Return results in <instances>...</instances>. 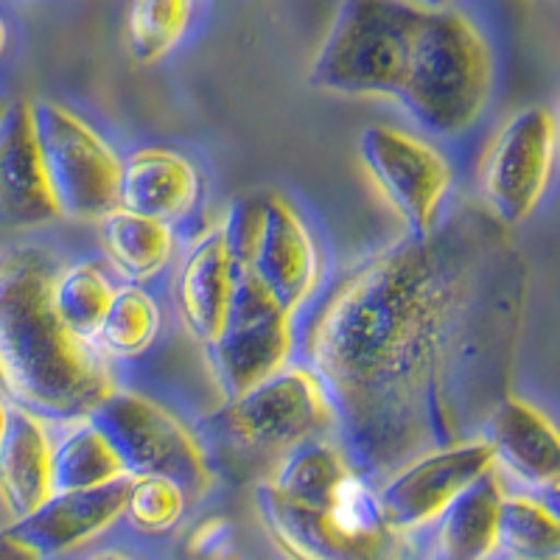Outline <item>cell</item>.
<instances>
[{
  "label": "cell",
  "instance_id": "1",
  "mask_svg": "<svg viewBox=\"0 0 560 560\" xmlns=\"http://www.w3.org/2000/svg\"><path fill=\"white\" fill-rule=\"evenodd\" d=\"M499 228L459 210L427 236L398 238L348 272L314 317L308 368L353 471L389 477L459 443L474 415L497 407L522 306Z\"/></svg>",
  "mask_w": 560,
  "mask_h": 560
},
{
  "label": "cell",
  "instance_id": "2",
  "mask_svg": "<svg viewBox=\"0 0 560 560\" xmlns=\"http://www.w3.org/2000/svg\"><path fill=\"white\" fill-rule=\"evenodd\" d=\"M39 247L0 253V387L43 420H84L115 389L107 357L59 319Z\"/></svg>",
  "mask_w": 560,
  "mask_h": 560
},
{
  "label": "cell",
  "instance_id": "3",
  "mask_svg": "<svg viewBox=\"0 0 560 560\" xmlns=\"http://www.w3.org/2000/svg\"><path fill=\"white\" fill-rule=\"evenodd\" d=\"M493 90V57L465 14L427 12L395 102L420 129L454 138L479 121Z\"/></svg>",
  "mask_w": 560,
  "mask_h": 560
},
{
  "label": "cell",
  "instance_id": "4",
  "mask_svg": "<svg viewBox=\"0 0 560 560\" xmlns=\"http://www.w3.org/2000/svg\"><path fill=\"white\" fill-rule=\"evenodd\" d=\"M427 12L407 0H342L308 84L337 96L398 98Z\"/></svg>",
  "mask_w": 560,
  "mask_h": 560
},
{
  "label": "cell",
  "instance_id": "5",
  "mask_svg": "<svg viewBox=\"0 0 560 560\" xmlns=\"http://www.w3.org/2000/svg\"><path fill=\"white\" fill-rule=\"evenodd\" d=\"M88 420L104 434L129 479L166 477L188 499L205 497L213 482L202 446L177 415L132 389H118Z\"/></svg>",
  "mask_w": 560,
  "mask_h": 560
},
{
  "label": "cell",
  "instance_id": "6",
  "mask_svg": "<svg viewBox=\"0 0 560 560\" xmlns=\"http://www.w3.org/2000/svg\"><path fill=\"white\" fill-rule=\"evenodd\" d=\"M32 118L59 217L102 222L118 208L124 160L82 115L62 104L37 98Z\"/></svg>",
  "mask_w": 560,
  "mask_h": 560
},
{
  "label": "cell",
  "instance_id": "7",
  "mask_svg": "<svg viewBox=\"0 0 560 560\" xmlns=\"http://www.w3.org/2000/svg\"><path fill=\"white\" fill-rule=\"evenodd\" d=\"M242 267L283 314L294 317L317 292L325 261L317 238L298 210L280 197H267L253 217L230 208Z\"/></svg>",
  "mask_w": 560,
  "mask_h": 560
},
{
  "label": "cell",
  "instance_id": "8",
  "mask_svg": "<svg viewBox=\"0 0 560 560\" xmlns=\"http://www.w3.org/2000/svg\"><path fill=\"white\" fill-rule=\"evenodd\" d=\"M294 348L292 317L280 312L253 275L238 267L236 294L224 331L205 345L210 376L224 404L272 378L287 368Z\"/></svg>",
  "mask_w": 560,
  "mask_h": 560
},
{
  "label": "cell",
  "instance_id": "9",
  "mask_svg": "<svg viewBox=\"0 0 560 560\" xmlns=\"http://www.w3.org/2000/svg\"><path fill=\"white\" fill-rule=\"evenodd\" d=\"M558 118L547 107L518 109L490 140L479 172V191L488 213L502 228L529 219L555 172Z\"/></svg>",
  "mask_w": 560,
  "mask_h": 560
},
{
  "label": "cell",
  "instance_id": "10",
  "mask_svg": "<svg viewBox=\"0 0 560 560\" xmlns=\"http://www.w3.org/2000/svg\"><path fill=\"white\" fill-rule=\"evenodd\" d=\"M222 420L242 446L255 452H292L334 429V407L317 373L303 364L283 368L238 395L228 404Z\"/></svg>",
  "mask_w": 560,
  "mask_h": 560
},
{
  "label": "cell",
  "instance_id": "11",
  "mask_svg": "<svg viewBox=\"0 0 560 560\" xmlns=\"http://www.w3.org/2000/svg\"><path fill=\"white\" fill-rule=\"evenodd\" d=\"M359 154L376 191L407 228V236L432 233L452 188L446 158L415 135L382 124L364 129Z\"/></svg>",
  "mask_w": 560,
  "mask_h": 560
},
{
  "label": "cell",
  "instance_id": "12",
  "mask_svg": "<svg viewBox=\"0 0 560 560\" xmlns=\"http://www.w3.org/2000/svg\"><path fill=\"white\" fill-rule=\"evenodd\" d=\"M493 452L488 440H459L454 446L418 454L389 474L378 488L384 522L395 535L427 527L443 516V510L477 482L482 474L493 471Z\"/></svg>",
  "mask_w": 560,
  "mask_h": 560
},
{
  "label": "cell",
  "instance_id": "13",
  "mask_svg": "<svg viewBox=\"0 0 560 560\" xmlns=\"http://www.w3.org/2000/svg\"><path fill=\"white\" fill-rule=\"evenodd\" d=\"M255 513L264 533L287 560H401L398 535L357 538L323 508L289 502L269 482L255 488Z\"/></svg>",
  "mask_w": 560,
  "mask_h": 560
},
{
  "label": "cell",
  "instance_id": "14",
  "mask_svg": "<svg viewBox=\"0 0 560 560\" xmlns=\"http://www.w3.org/2000/svg\"><path fill=\"white\" fill-rule=\"evenodd\" d=\"M238 244L233 217L210 228L185 255L177 275V308L185 328L202 345L217 342L224 331L238 283Z\"/></svg>",
  "mask_w": 560,
  "mask_h": 560
},
{
  "label": "cell",
  "instance_id": "15",
  "mask_svg": "<svg viewBox=\"0 0 560 560\" xmlns=\"http://www.w3.org/2000/svg\"><path fill=\"white\" fill-rule=\"evenodd\" d=\"M127 493L129 479H118L102 488L54 493L32 516L12 522L7 529L14 538L37 549L43 558L73 552L82 544L107 533L124 516Z\"/></svg>",
  "mask_w": 560,
  "mask_h": 560
},
{
  "label": "cell",
  "instance_id": "16",
  "mask_svg": "<svg viewBox=\"0 0 560 560\" xmlns=\"http://www.w3.org/2000/svg\"><path fill=\"white\" fill-rule=\"evenodd\" d=\"M54 219L59 208L37 147L32 102H18L0 121V222L37 228Z\"/></svg>",
  "mask_w": 560,
  "mask_h": 560
},
{
  "label": "cell",
  "instance_id": "17",
  "mask_svg": "<svg viewBox=\"0 0 560 560\" xmlns=\"http://www.w3.org/2000/svg\"><path fill=\"white\" fill-rule=\"evenodd\" d=\"M485 440L510 477L538 490L560 477V429L538 407L504 395L485 418Z\"/></svg>",
  "mask_w": 560,
  "mask_h": 560
},
{
  "label": "cell",
  "instance_id": "18",
  "mask_svg": "<svg viewBox=\"0 0 560 560\" xmlns=\"http://www.w3.org/2000/svg\"><path fill=\"white\" fill-rule=\"evenodd\" d=\"M51 457L54 443L45 432V420L12 407L7 434L0 440V504L12 522L32 516L54 497Z\"/></svg>",
  "mask_w": 560,
  "mask_h": 560
},
{
  "label": "cell",
  "instance_id": "19",
  "mask_svg": "<svg viewBox=\"0 0 560 560\" xmlns=\"http://www.w3.org/2000/svg\"><path fill=\"white\" fill-rule=\"evenodd\" d=\"M199 188L191 160L172 149H140L124 160L118 208L168 224L197 205Z\"/></svg>",
  "mask_w": 560,
  "mask_h": 560
},
{
  "label": "cell",
  "instance_id": "20",
  "mask_svg": "<svg viewBox=\"0 0 560 560\" xmlns=\"http://www.w3.org/2000/svg\"><path fill=\"white\" fill-rule=\"evenodd\" d=\"M504 485L488 471L459 493L438 518L434 560H488L499 549Z\"/></svg>",
  "mask_w": 560,
  "mask_h": 560
},
{
  "label": "cell",
  "instance_id": "21",
  "mask_svg": "<svg viewBox=\"0 0 560 560\" xmlns=\"http://www.w3.org/2000/svg\"><path fill=\"white\" fill-rule=\"evenodd\" d=\"M98 224H102V244L109 264L132 287L158 278L172 261L174 236L166 222L115 208Z\"/></svg>",
  "mask_w": 560,
  "mask_h": 560
},
{
  "label": "cell",
  "instance_id": "22",
  "mask_svg": "<svg viewBox=\"0 0 560 560\" xmlns=\"http://www.w3.org/2000/svg\"><path fill=\"white\" fill-rule=\"evenodd\" d=\"M348 471L350 463L342 446L314 438L287 452L269 485L289 502L325 510L331 502L334 488Z\"/></svg>",
  "mask_w": 560,
  "mask_h": 560
},
{
  "label": "cell",
  "instance_id": "23",
  "mask_svg": "<svg viewBox=\"0 0 560 560\" xmlns=\"http://www.w3.org/2000/svg\"><path fill=\"white\" fill-rule=\"evenodd\" d=\"M118 479H129L121 459L115 457L113 446L88 418L70 429L59 443H54V493L102 488V485L118 482Z\"/></svg>",
  "mask_w": 560,
  "mask_h": 560
},
{
  "label": "cell",
  "instance_id": "24",
  "mask_svg": "<svg viewBox=\"0 0 560 560\" xmlns=\"http://www.w3.org/2000/svg\"><path fill=\"white\" fill-rule=\"evenodd\" d=\"M160 323H163V314H160L158 300L140 287L127 283L124 289H115L113 303L98 325L93 345L107 359L140 357L158 339Z\"/></svg>",
  "mask_w": 560,
  "mask_h": 560
},
{
  "label": "cell",
  "instance_id": "25",
  "mask_svg": "<svg viewBox=\"0 0 560 560\" xmlns=\"http://www.w3.org/2000/svg\"><path fill=\"white\" fill-rule=\"evenodd\" d=\"M499 549L510 560H560V522L533 493H504Z\"/></svg>",
  "mask_w": 560,
  "mask_h": 560
},
{
  "label": "cell",
  "instance_id": "26",
  "mask_svg": "<svg viewBox=\"0 0 560 560\" xmlns=\"http://www.w3.org/2000/svg\"><path fill=\"white\" fill-rule=\"evenodd\" d=\"M113 294L115 289L109 287V280L104 278L96 264L90 261L73 264V267L57 272L51 289V300L59 319L77 337L90 339V342L96 337L98 325H102L104 314L113 303Z\"/></svg>",
  "mask_w": 560,
  "mask_h": 560
},
{
  "label": "cell",
  "instance_id": "27",
  "mask_svg": "<svg viewBox=\"0 0 560 560\" xmlns=\"http://www.w3.org/2000/svg\"><path fill=\"white\" fill-rule=\"evenodd\" d=\"M194 0H132L127 12V43L140 65L172 54L191 26Z\"/></svg>",
  "mask_w": 560,
  "mask_h": 560
},
{
  "label": "cell",
  "instance_id": "28",
  "mask_svg": "<svg viewBox=\"0 0 560 560\" xmlns=\"http://www.w3.org/2000/svg\"><path fill=\"white\" fill-rule=\"evenodd\" d=\"M188 497L177 482L166 477H138L129 479L127 510L124 516L129 518L135 529L149 535L168 533L177 527L179 518L185 516Z\"/></svg>",
  "mask_w": 560,
  "mask_h": 560
},
{
  "label": "cell",
  "instance_id": "29",
  "mask_svg": "<svg viewBox=\"0 0 560 560\" xmlns=\"http://www.w3.org/2000/svg\"><path fill=\"white\" fill-rule=\"evenodd\" d=\"M328 516L357 538H378L389 535L393 529L384 522V510L378 502V488H373V479L350 468L339 485L334 488L331 502H328Z\"/></svg>",
  "mask_w": 560,
  "mask_h": 560
},
{
  "label": "cell",
  "instance_id": "30",
  "mask_svg": "<svg viewBox=\"0 0 560 560\" xmlns=\"http://www.w3.org/2000/svg\"><path fill=\"white\" fill-rule=\"evenodd\" d=\"M0 560H43V555L14 538L9 529H0Z\"/></svg>",
  "mask_w": 560,
  "mask_h": 560
},
{
  "label": "cell",
  "instance_id": "31",
  "mask_svg": "<svg viewBox=\"0 0 560 560\" xmlns=\"http://www.w3.org/2000/svg\"><path fill=\"white\" fill-rule=\"evenodd\" d=\"M533 497L538 499V502H541L544 508H547L549 513L560 522V477L552 479L549 485H544V488L533 490Z\"/></svg>",
  "mask_w": 560,
  "mask_h": 560
},
{
  "label": "cell",
  "instance_id": "32",
  "mask_svg": "<svg viewBox=\"0 0 560 560\" xmlns=\"http://www.w3.org/2000/svg\"><path fill=\"white\" fill-rule=\"evenodd\" d=\"M9 415H12V407H9V404L3 401V398H0V440H3V434H7Z\"/></svg>",
  "mask_w": 560,
  "mask_h": 560
},
{
  "label": "cell",
  "instance_id": "33",
  "mask_svg": "<svg viewBox=\"0 0 560 560\" xmlns=\"http://www.w3.org/2000/svg\"><path fill=\"white\" fill-rule=\"evenodd\" d=\"M454 0H420V7L429 9V12H440V9H448Z\"/></svg>",
  "mask_w": 560,
  "mask_h": 560
},
{
  "label": "cell",
  "instance_id": "34",
  "mask_svg": "<svg viewBox=\"0 0 560 560\" xmlns=\"http://www.w3.org/2000/svg\"><path fill=\"white\" fill-rule=\"evenodd\" d=\"M7 39H9L7 23H3V18H0V57H3V51H7Z\"/></svg>",
  "mask_w": 560,
  "mask_h": 560
},
{
  "label": "cell",
  "instance_id": "35",
  "mask_svg": "<svg viewBox=\"0 0 560 560\" xmlns=\"http://www.w3.org/2000/svg\"><path fill=\"white\" fill-rule=\"evenodd\" d=\"M90 560H132V558H127V555H118V552H104V555H96V558H90Z\"/></svg>",
  "mask_w": 560,
  "mask_h": 560
},
{
  "label": "cell",
  "instance_id": "36",
  "mask_svg": "<svg viewBox=\"0 0 560 560\" xmlns=\"http://www.w3.org/2000/svg\"><path fill=\"white\" fill-rule=\"evenodd\" d=\"M3 115H7V107H3V104H0V121H3Z\"/></svg>",
  "mask_w": 560,
  "mask_h": 560
}]
</instances>
